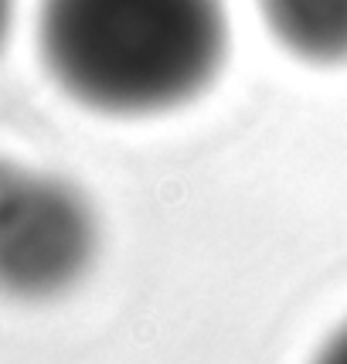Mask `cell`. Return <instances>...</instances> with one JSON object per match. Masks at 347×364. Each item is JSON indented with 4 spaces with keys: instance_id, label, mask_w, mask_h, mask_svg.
Masks as SVG:
<instances>
[{
    "instance_id": "cell-1",
    "label": "cell",
    "mask_w": 347,
    "mask_h": 364,
    "mask_svg": "<svg viewBox=\"0 0 347 364\" xmlns=\"http://www.w3.org/2000/svg\"><path fill=\"white\" fill-rule=\"evenodd\" d=\"M225 0H38V55L72 102L157 116L208 92L228 62Z\"/></svg>"
},
{
    "instance_id": "cell-2",
    "label": "cell",
    "mask_w": 347,
    "mask_h": 364,
    "mask_svg": "<svg viewBox=\"0 0 347 364\" xmlns=\"http://www.w3.org/2000/svg\"><path fill=\"white\" fill-rule=\"evenodd\" d=\"M99 249V222L72 181L21 167L0 194V293L48 300L75 286Z\"/></svg>"
},
{
    "instance_id": "cell-3",
    "label": "cell",
    "mask_w": 347,
    "mask_h": 364,
    "mask_svg": "<svg viewBox=\"0 0 347 364\" xmlns=\"http://www.w3.org/2000/svg\"><path fill=\"white\" fill-rule=\"evenodd\" d=\"M276 45L306 65L347 62V0H255Z\"/></svg>"
},
{
    "instance_id": "cell-4",
    "label": "cell",
    "mask_w": 347,
    "mask_h": 364,
    "mask_svg": "<svg viewBox=\"0 0 347 364\" xmlns=\"http://www.w3.org/2000/svg\"><path fill=\"white\" fill-rule=\"evenodd\" d=\"M314 364H347V323L333 333L324 348H320V354L314 358Z\"/></svg>"
},
{
    "instance_id": "cell-5",
    "label": "cell",
    "mask_w": 347,
    "mask_h": 364,
    "mask_svg": "<svg viewBox=\"0 0 347 364\" xmlns=\"http://www.w3.org/2000/svg\"><path fill=\"white\" fill-rule=\"evenodd\" d=\"M11 24H14V0H0V48L7 45Z\"/></svg>"
},
{
    "instance_id": "cell-6",
    "label": "cell",
    "mask_w": 347,
    "mask_h": 364,
    "mask_svg": "<svg viewBox=\"0 0 347 364\" xmlns=\"http://www.w3.org/2000/svg\"><path fill=\"white\" fill-rule=\"evenodd\" d=\"M17 171H21V164H11V160L0 157V194H4V191H7V184L17 177Z\"/></svg>"
}]
</instances>
